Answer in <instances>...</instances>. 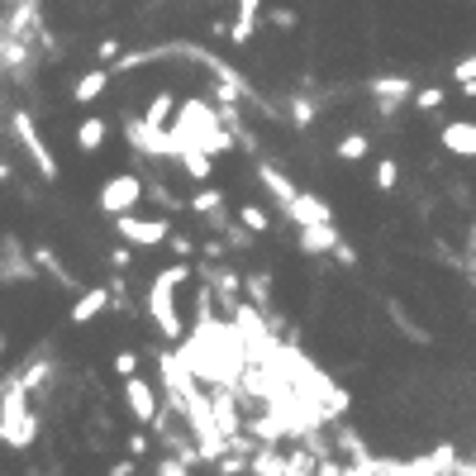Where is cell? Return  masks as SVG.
I'll list each match as a JSON object with an SVG mask.
<instances>
[{"instance_id": "6da1fadb", "label": "cell", "mask_w": 476, "mask_h": 476, "mask_svg": "<svg viewBox=\"0 0 476 476\" xmlns=\"http://www.w3.org/2000/svg\"><path fill=\"white\" fill-rule=\"evenodd\" d=\"M177 139L186 143V148H206V152H233L238 148V133L224 124V114L219 110H210L206 100H181V110H177Z\"/></svg>"}, {"instance_id": "7a4b0ae2", "label": "cell", "mask_w": 476, "mask_h": 476, "mask_svg": "<svg viewBox=\"0 0 476 476\" xmlns=\"http://www.w3.org/2000/svg\"><path fill=\"white\" fill-rule=\"evenodd\" d=\"M10 129H14V139H20L24 158L33 162V172H39L43 181H58V158H53V148L43 143V133H39V124H33V114H29V110H14V114H10Z\"/></svg>"}, {"instance_id": "3957f363", "label": "cell", "mask_w": 476, "mask_h": 476, "mask_svg": "<svg viewBox=\"0 0 476 476\" xmlns=\"http://www.w3.org/2000/svg\"><path fill=\"white\" fill-rule=\"evenodd\" d=\"M148 315H152V325H158L162 338H172V343H186V325H181L177 286H172V281L152 277V286H148Z\"/></svg>"}, {"instance_id": "277c9868", "label": "cell", "mask_w": 476, "mask_h": 476, "mask_svg": "<svg viewBox=\"0 0 476 476\" xmlns=\"http://www.w3.org/2000/svg\"><path fill=\"white\" fill-rule=\"evenodd\" d=\"M143 177L139 172H114L105 186H100V196H96V206H100V215L105 219H119V215H129L133 206L143 200Z\"/></svg>"}, {"instance_id": "5b68a950", "label": "cell", "mask_w": 476, "mask_h": 476, "mask_svg": "<svg viewBox=\"0 0 476 476\" xmlns=\"http://www.w3.org/2000/svg\"><path fill=\"white\" fill-rule=\"evenodd\" d=\"M114 233L124 238L133 248H162L167 238H172V219H143V215H119L114 219Z\"/></svg>"}, {"instance_id": "8992f818", "label": "cell", "mask_w": 476, "mask_h": 476, "mask_svg": "<svg viewBox=\"0 0 476 476\" xmlns=\"http://www.w3.org/2000/svg\"><path fill=\"white\" fill-rule=\"evenodd\" d=\"M124 410L133 415V424H158V415H162V405H158V390L148 386V377H129L124 381Z\"/></svg>"}, {"instance_id": "52a82bcc", "label": "cell", "mask_w": 476, "mask_h": 476, "mask_svg": "<svg viewBox=\"0 0 476 476\" xmlns=\"http://www.w3.org/2000/svg\"><path fill=\"white\" fill-rule=\"evenodd\" d=\"M367 91H371V100H377V110L390 114L396 105H405V100H415V81L410 77H371Z\"/></svg>"}, {"instance_id": "ba28073f", "label": "cell", "mask_w": 476, "mask_h": 476, "mask_svg": "<svg viewBox=\"0 0 476 476\" xmlns=\"http://www.w3.org/2000/svg\"><path fill=\"white\" fill-rule=\"evenodd\" d=\"M110 300H114L110 286H87V291L72 300V310H67V325H91V319H100L110 310Z\"/></svg>"}, {"instance_id": "9c48e42d", "label": "cell", "mask_w": 476, "mask_h": 476, "mask_svg": "<svg viewBox=\"0 0 476 476\" xmlns=\"http://www.w3.org/2000/svg\"><path fill=\"white\" fill-rule=\"evenodd\" d=\"M286 219H291L296 229H310V224H329L334 219V206L329 200H319V196H310V191H300L291 206H286Z\"/></svg>"}, {"instance_id": "30bf717a", "label": "cell", "mask_w": 476, "mask_h": 476, "mask_svg": "<svg viewBox=\"0 0 476 476\" xmlns=\"http://www.w3.org/2000/svg\"><path fill=\"white\" fill-rule=\"evenodd\" d=\"M296 243H300V252H310V258H334V248L343 243V233H338V224L329 219V224L296 229Z\"/></svg>"}, {"instance_id": "8fae6325", "label": "cell", "mask_w": 476, "mask_h": 476, "mask_svg": "<svg viewBox=\"0 0 476 476\" xmlns=\"http://www.w3.org/2000/svg\"><path fill=\"white\" fill-rule=\"evenodd\" d=\"M438 148L453 152V158H476V124L471 119H453V124L438 129Z\"/></svg>"}, {"instance_id": "7c38bea8", "label": "cell", "mask_w": 476, "mask_h": 476, "mask_svg": "<svg viewBox=\"0 0 476 476\" xmlns=\"http://www.w3.org/2000/svg\"><path fill=\"white\" fill-rule=\"evenodd\" d=\"M258 186H262V191H267L271 200H277L281 210H286V206H291V200L300 196V186H296L291 177H286L281 167H271V162H258Z\"/></svg>"}, {"instance_id": "4fadbf2b", "label": "cell", "mask_w": 476, "mask_h": 476, "mask_svg": "<svg viewBox=\"0 0 476 476\" xmlns=\"http://www.w3.org/2000/svg\"><path fill=\"white\" fill-rule=\"evenodd\" d=\"M191 215L210 219V224H219V229H229V219H224V191H219V186H200V191L191 196Z\"/></svg>"}, {"instance_id": "5bb4252c", "label": "cell", "mask_w": 476, "mask_h": 476, "mask_svg": "<svg viewBox=\"0 0 476 476\" xmlns=\"http://www.w3.org/2000/svg\"><path fill=\"white\" fill-rule=\"evenodd\" d=\"M110 67H91V72H81L77 77V87H72V100L77 105H96L100 96H105V87H110Z\"/></svg>"}, {"instance_id": "9a60e30c", "label": "cell", "mask_w": 476, "mask_h": 476, "mask_svg": "<svg viewBox=\"0 0 476 476\" xmlns=\"http://www.w3.org/2000/svg\"><path fill=\"white\" fill-rule=\"evenodd\" d=\"M33 262H39V267L48 271V277H58V286H62V291H87V286H77V277L67 271V262H62V258H58V252L48 248V243H33Z\"/></svg>"}, {"instance_id": "2e32d148", "label": "cell", "mask_w": 476, "mask_h": 476, "mask_svg": "<svg viewBox=\"0 0 476 476\" xmlns=\"http://www.w3.org/2000/svg\"><path fill=\"white\" fill-rule=\"evenodd\" d=\"M386 315L396 319V329H400L405 338H410V343H419V348H429V343H434V334H429V329H419V325H415V315L405 310L400 300H386Z\"/></svg>"}, {"instance_id": "e0dca14e", "label": "cell", "mask_w": 476, "mask_h": 476, "mask_svg": "<svg viewBox=\"0 0 476 476\" xmlns=\"http://www.w3.org/2000/svg\"><path fill=\"white\" fill-rule=\"evenodd\" d=\"M258 10H262V0H238V14H233V24H229V39L233 43H248L252 39V29H258Z\"/></svg>"}, {"instance_id": "ac0fdd59", "label": "cell", "mask_w": 476, "mask_h": 476, "mask_svg": "<svg viewBox=\"0 0 476 476\" xmlns=\"http://www.w3.org/2000/svg\"><path fill=\"white\" fill-rule=\"evenodd\" d=\"M177 162L186 167V177H191V181H210L215 177V152H206V148H181Z\"/></svg>"}, {"instance_id": "d6986e66", "label": "cell", "mask_w": 476, "mask_h": 476, "mask_svg": "<svg viewBox=\"0 0 476 476\" xmlns=\"http://www.w3.org/2000/svg\"><path fill=\"white\" fill-rule=\"evenodd\" d=\"M105 133H110V124H105L100 114L81 119V124H77V148H81V152H100V148H105Z\"/></svg>"}, {"instance_id": "ffe728a7", "label": "cell", "mask_w": 476, "mask_h": 476, "mask_svg": "<svg viewBox=\"0 0 476 476\" xmlns=\"http://www.w3.org/2000/svg\"><path fill=\"white\" fill-rule=\"evenodd\" d=\"M367 152H371V139H367V133H357V129L343 133V139L334 143V158H338V162H362Z\"/></svg>"}, {"instance_id": "44dd1931", "label": "cell", "mask_w": 476, "mask_h": 476, "mask_svg": "<svg viewBox=\"0 0 476 476\" xmlns=\"http://www.w3.org/2000/svg\"><path fill=\"white\" fill-rule=\"evenodd\" d=\"M172 110H177V96H172V91H158V96L148 100L143 119H148V124H158V129H167V119H172Z\"/></svg>"}, {"instance_id": "7402d4cb", "label": "cell", "mask_w": 476, "mask_h": 476, "mask_svg": "<svg viewBox=\"0 0 476 476\" xmlns=\"http://www.w3.org/2000/svg\"><path fill=\"white\" fill-rule=\"evenodd\" d=\"M238 224H243L248 233H271V215L248 200V206H238Z\"/></svg>"}, {"instance_id": "603a6c76", "label": "cell", "mask_w": 476, "mask_h": 476, "mask_svg": "<svg viewBox=\"0 0 476 476\" xmlns=\"http://www.w3.org/2000/svg\"><path fill=\"white\" fill-rule=\"evenodd\" d=\"M371 181H377V191H396V186H400V167L390 158H381L377 167H371Z\"/></svg>"}, {"instance_id": "cb8c5ba5", "label": "cell", "mask_w": 476, "mask_h": 476, "mask_svg": "<svg viewBox=\"0 0 476 476\" xmlns=\"http://www.w3.org/2000/svg\"><path fill=\"white\" fill-rule=\"evenodd\" d=\"M444 100H448V96H444V87H419V91H415V100H410V105H415L419 114H434L438 105H444Z\"/></svg>"}, {"instance_id": "d4e9b609", "label": "cell", "mask_w": 476, "mask_h": 476, "mask_svg": "<svg viewBox=\"0 0 476 476\" xmlns=\"http://www.w3.org/2000/svg\"><path fill=\"white\" fill-rule=\"evenodd\" d=\"M291 124H296L300 133L315 124V100H310V96H291Z\"/></svg>"}, {"instance_id": "484cf974", "label": "cell", "mask_w": 476, "mask_h": 476, "mask_svg": "<svg viewBox=\"0 0 476 476\" xmlns=\"http://www.w3.org/2000/svg\"><path fill=\"white\" fill-rule=\"evenodd\" d=\"M110 371H114V377L119 381H129V377H139V352H114V362H110Z\"/></svg>"}, {"instance_id": "4316f807", "label": "cell", "mask_w": 476, "mask_h": 476, "mask_svg": "<svg viewBox=\"0 0 476 476\" xmlns=\"http://www.w3.org/2000/svg\"><path fill=\"white\" fill-rule=\"evenodd\" d=\"M148 448H152V434H148V424H143V429H133V434L124 438V453H129V457H148Z\"/></svg>"}, {"instance_id": "83f0119b", "label": "cell", "mask_w": 476, "mask_h": 476, "mask_svg": "<svg viewBox=\"0 0 476 476\" xmlns=\"http://www.w3.org/2000/svg\"><path fill=\"white\" fill-rule=\"evenodd\" d=\"M48 377H53V362H33L20 381L29 386V396H33V390H43V381H48Z\"/></svg>"}, {"instance_id": "f1b7e54d", "label": "cell", "mask_w": 476, "mask_h": 476, "mask_svg": "<svg viewBox=\"0 0 476 476\" xmlns=\"http://www.w3.org/2000/svg\"><path fill=\"white\" fill-rule=\"evenodd\" d=\"M152 476H191V462H181V457H158Z\"/></svg>"}, {"instance_id": "f546056e", "label": "cell", "mask_w": 476, "mask_h": 476, "mask_svg": "<svg viewBox=\"0 0 476 476\" xmlns=\"http://www.w3.org/2000/svg\"><path fill=\"white\" fill-rule=\"evenodd\" d=\"M267 20H271V29H281V33H291V29L300 24V14H296L291 5H277V10H271V14H267Z\"/></svg>"}, {"instance_id": "4dcf8cb0", "label": "cell", "mask_w": 476, "mask_h": 476, "mask_svg": "<svg viewBox=\"0 0 476 476\" xmlns=\"http://www.w3.org/2000/svg\"><path fill=\"white\" fill-rule=\"evenodd\" d=\"M453 81H457V87L476 81V53H467V58H457V62H453Z\"/></svg>"}, {"instance_id": "1f68e13d", "label": "cell", "mask_w": 476, "mask_h": 476, "mask_svg": "<svg viewBox=\"0 0 476 476\" xmlns=\"http://www.w3.org/2000/svg\"><path fill=\"white\" fill-rule=\"evenodd\" d=\"M167 243H172V252H177V258H191V252H196V243H191L186 233H177V229H172V238H167Z\"/></svg>"}, {"instance_id": "d6a6232c", "label": "cell", "mask_w": 476, "mask_h": 476, "mask_svg": "<svg viewBox=\"0 0 476 476\" xmlns=\"http://www.w3.org/2000/svg\"><path fill=\"white\" fill-rule=\"evenodd\" d=\"M215 467H219V471H224V476H238V471H243V467H248V457H229V453H224V457H219V462H215Z\"/></svg>"}, {"instance_id": "836d02e7", "label": "cell", "mask_w": 476, "mask_h": 476, "mask_svg": "<svg viewBox=\"0 0 476 476\" xmlns=\"http://www.w3.org/2000/svg\"><path fill=\"white\" fill-rule=\"evenodd\" d=\"M133 471H139V457H129V453H124V457H119V462L110 467V476H133Z\"/></svg>"}, {"instance_id": "e575fe53", "label": "cell", "mask_w": 476, "mask_h": 476, "mask_svg": "<svg viewBox=\"0 0 476 476\" xmlns=\"http://www.w3.org/2000/svg\"><path fill=\"white\" fill-rule=\"evenodd\" d=\"M334 262H343V267H352V262H357V248L348 243V238H343V243L334 248Z\"/></svg>"}, {"instance_id": "d590c367", "label": "cell", "mask_w": 476, "mask_h": 476, "mask_svg": "<svg viewBox=\"0 0 476 476\" xmlns=\"http://www.w3.org/2000/svg\"><path fill=\"white\" fill-rule=\"evenodd\" d=\"M110 267H114V271H129V267H133V252H129V248H114V252H110Z\"/></svg>"}, {"instance_id": "8d00e7d4", "label": "cell", "mask_w": 476, "mask_h": 476, "mask_svg": "<svg viewBox=\"0 0 476 476\" xmlns=\"http://www.w3.org/2000/svg\"><path fill=\"white\" fill-rule=\"evenodd\" d=\"M96 58H100V62H114V58H119V39H105V43L96 48Z\"/></svg>"}]
</instances>
